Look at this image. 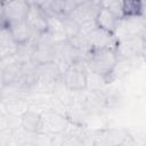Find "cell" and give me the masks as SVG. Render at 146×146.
I'll return each mask as SVG.
<instances>
[{
	"mask_svg": "<svg viewBox=\"0 0 146 146\" xmlns=\"http://www.w3.org/2000/svg\"><path fill=\"white\" fill-rule=\"evenodd\" d=\"M119 57L114 49H97L90 50L87 57V66L96 74L100 75L106 80V78L112 72Z\"/></svg>",
	"mask_w": 146,
	"mask_h": 146,
	"instance_id": "cell-1",
	"label": "cell"
},
{
	"mask_svg": "<svg viewBox=\"0 0 146 146\" xmlns=\"http://www.w3.org/2000/svg\"><path fill=\"white\" fill-rule=\"evenodd\" d=\"M87 63L86 60L73 63L63 74L62 80L65 87L73 91H80L87 88L88 75H87Z\"/></svg>",
	"mask_w": 146,
	"mask_h": 146,
	"instance_id": "cell-2",
	"label": "cell"
},
{
	"mask_svg": "<svg viewBox=\"0 0 146 146\" xmlns=\"http://www.w3.org/2000/svg\"><path fill=\"white\" fill-rule=\"evenodd\" d=\"M31 8V3L26 0H11L1 5V26L25 21Z\"/></svg>",
	"mask_w": 146,
	"mask_h": 146,
	"instance_id": "cell-3",
	"label": "cell"
},
{
	"mask_svg": "<svg viewBox=\"0 0 146 146\" xmlns=\"http://www.w3.org/2000/svg\"><path fill=\"white\" fill-rule=\"evenodd\" d=\"M56 46L57 42L48 31L41 33L35 42L33 60L38 64H46L54 62L56 55Z\"/></svg>",
	"mask_w": 146,
	"mask_h": 146,
	"instance_id": "cell-4",
	"label": "cell"
},
{
	"mask_svg": "<svg viewBox=\"0 0 146 146\" xmlns=\"http://www.w3.org/2000/svg\"><path fill=\"white\" fill-rule=\"evenodd\" d=\"M145 27H146V21L144 16L122 17L119 21V24L114 31V34L117 40L127 36L141 35Z\"/></svg>",
	"mask_w": 146,
	"mask_h": 146,
	"instance_id": "cell-5",
	"label": "cell"
},
{
	"mask_svg": "<svg viewBox=\"0 0 146 146\" xmlns=\"http://www.w3.org/2000/svg\"><path fill=\"white\" fill-rule=\"evenodd\" d=\"M87 42L90 47V50H97V49L115 50V47L117 44V39L113 32L96 26L87 35Z\"/></svg>",
	"mask_w": 146,
	"mask_h": 146,
	"instance_id": "cell-6",
	"label": "cell"
},
{
	"mask_svg": "<svg viewBox=\"0 0 146 146\" xmlns=\"http://www.w3.org/2000/svg\"><path fill=\"white\" fill-rule=\"evenodd\" d=\"M144 40L141 35L127 36L117 40L115 52L119 58H135L143 55Z\"/></svg>",
	"mask_w": 146,
	"mask_h": 146,
	"instance_id": "cell-7",
	"label": "cell"
},
{
	"mask_svg": "<svg viewBox=\"0 0 146 146\" xmlns=\"http://www.w3.org/2000/svg\"><path fill=\"white\" fill-rule=\"evenodd\" d=\"M100 7L102 5L99 0H84L67 16H70L73 21L81 25L83 23L95 21Z\"/></svg>",
	"mask_w": 146,
	"mask_h": 146,
	"instance_id": "cell-8",
	"label": "cell"
},
{
	"mask_svg": "<svg viewBox=\"0 0 146 146\" xmlns=\"http://www.w3.org/2000/svg\"><path fill=\"white\" fill-rule=\"evenodd\" d=\"M49 14L38 3H31L26 22L36 34H41L48 31Z\"/></svg>",
	"mask_w": 146,
	"mask_h": 146,
	"instance_id": "cell-9",
	"label": "cell"
},
{
	"mask_svg": "<svg viewBox=\"0 0 146 146\" xmlns=\"http://www.w3.org/2000/svg\"><path fill=\"white\" fill-rule=\"evenodd\" d=\"M14 34V38L16 39L17 43H24V42H27L32 39H35V38H39L40 34H36L32 27L27 24L26 19L25 21H22V22H17V23H14V24H10L8 25Z\"/></svg>",
	"mask_w": 146,
	"mask_h": 146,
	"instance_id": "cell-10",
	"label": "cell"
},
{
	"mask_svg": "<svg viewBox=\"0 0 146 146\" xmlns=\"http://www.w3.org/2000/svg\"><path fill=\"white\" fill-rule=\"evenodd\" d=\"M95 21H96V24L98 27H102L104 30H107V31L114 33L120 18L110 9H107L105 7H100Z\"/></svg>",
	"mask_w": 146,
	"mask_h": 146,
	"instance_id": "cell-11",
	"label": "cell"
},
{
	"mask_svg": "<svg viewBox=\"0 0 146 146\" xmlns=\"http://www.w3.org/2000/svg\"><path fill=\"white\" fill-rule=\"evenodd\" d=\"M21 127L31 133L39 132L42 129V117L39 113L26 110L21 116Z\"/></svg>",
	"mask_w": 146,
	"mask_h": 146,
	"instance_id": "cell-12",
	"label": "cell"
},
{
	"mask_svg": "<svg viewBox=\"0 0 146 146\" xmlns=\"http://www.w3.org/2000/svg\"><path fill=\"white\" fill-rule=\"evenodd\" d=\"M21 68H22V63H19L18 60H14L10 64L2 67L1 68V88L16 83L19 78Z\"/></svg>",
	"mask_w": 146,
	"mask_h": 146,
	"instance_id": "cell-13",
	"label": "cell"
},
{
	"mask_svg": "<svg viewBox=\"0 0 146 146\" xmlns=\"http://www.w3.org/2000/svg\"><path fill=\"white\" fill-rule=\"evenodd\" d=\"M122 11L123 17L143 16L140 0H122Z\"/></svg>",
	"mask_w": 146,
	"mask_h": 146,
	"instance_id": "cell-14",
	"label": "cell"
},
{
	"mask_svg": "<svg viewBox=\"0 0 146 146\" xmlns=\"http://www.w3.org/2000/svg\"><path fill=\"white\" fill-rule=\"evenodd\" d=\"M102 7H105L113 11L119 18L123 17V11H122V0H100Z\"/></svg>",
	"mask_w": 146,
	"mask_h": 146,
	"instance_id": "cell-15",
	"label": "cell"
},
{
	"mask_svg": "<svg viewBox=\"0 0 146 146\" xmlns=\"http://www.w3.org/2000/svg\"><path fill=\"white\" fill-rule=\"evenodd\" d=\"M84 0H62L60 2V15H68Z\"/></svg>",
	"mask_w": 146,
	"mask_h": 146,
	"instance_id": "cell-16",
	"label": "cell"
},
{
	"mask_svg": "<svg viewBox=\"0 0 146 146\" xmlns=\"http://www.w3.org/2000/svg\"><path fill=\"white\" fill-rule=\"evenodd\" d=\"M141 3V15H146V0H140Z\"/></svg>",
	"mask_w": 146,
	"mask_h": 146,
	"instance_id": "cell-17",
	"label": "cell"
},
{
	"mask_svg": "<svg viewBox=\"0 0 146 146\" xmlns=\"http://www.w3.org/2000/svg\"><path fill=\"white\" fill-rule=\"evenodd\" d=\"M141 38H143V40L146 42V27H145V30H144L143 33H141Z\"/></svg>",
	"mask_w": 146,
	"mask_h": 146,
	"instance_id": "cell-18",
	"label": "cell"
},
{
	"mask_svg": "<svg viewBox=\"0 0 146 146\" xmlns=\"http://www.w3.org/2000/svg\"><path fill=\"white\" fill-rule=\"evenodd\" d=\"M143 55L146 56V42L144 41V51H143Z\"/></svg>",
	"mask_w": 146,
	"mask_h": 146,
	"instance_id": "cell-19",
	"label": "cell"
},
{
	"mask_svg": "<svg viewBox=\"0 0 146 146\" xmlns=\"http://www.w3.org/2000/svg\"><path fill=\"white\" fill-rule=\"evenodd\" d=\"M9 1H11V0H1V5H5V3L9 2Z\"/></svg>",
	"mask_w": 146,
	"mask_h": 146,
	"instance_id": "cell-20",
	"label": "cell"
},
{
	"mask_svg": "<svg viewBox=\"0 0 146 146\" xmlns=\"http://www.w3.org/2000/svg\"><path fill=\"white\" fill-rule=\"evenodd\" d=\"M99 1H100V0H99Z\"/></svg>",
	"mask_w": 146,
	"mask_h": 146,
	"instance_id": "cell-21",
	"label": "cell"
}]
</instances>
